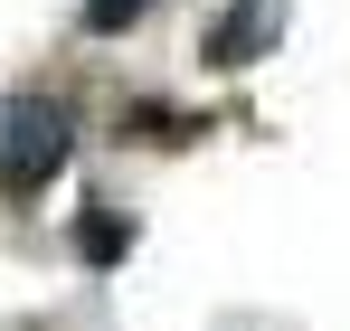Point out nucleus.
<instances>
[{"label":"nucleus","mask_w":350,"mask_h":331,"mask_svg":"<svg viewBox=\"0 0 350 331\" xmlns=\"http://www.w3.org/2000/svg\"><path fill=\"white\" fill-rule=\"evenodd\" d=\"M57 170H66V105L10 95V105H0V189L29 199V189H48Z\"/></svg>","instance_id":"1"},{"label":"nucleus","mask_w":350,"mask_h":331,"mask_svg":"<svg viewBox=\"0 0 350 331\" xmlns=\"http://www.w3.org/2000/svg\"><path fill=\"white\" fill-rule=\"evenodd\" d=\"M284 19H293V0H228V10L208 19L199 57H208V66H256V57L284 38Z\"/></svg>","instance_id":"2"},{"label":"nucleus","mask_w":350,"mask_h":331,"mask_svg":"<svg viewBox=\"0 0 350 331\" xmlns=\"http://www.w3.org/2000/svg\"><path fill=\"white\" fill-rule=\"evenodd\" d=\"M123 246H133V218H114V209L95 199V209L76 218V256H85V265H123Z\"/></svg>","instance_id":"3"},{"label":"nucleus","mask_w":350,"mask_h":331,"mask_svg":"<svg viewBox=\"0 0 350 331\" xmlns=\"http://www.w3.org/2000/svg\"><path fill=\"white\" fill-rule=\"evenodd\" d=\"M142 10H152V0H85V29H95V38H105V29H133V19H142Z\"/></svg>","instance_id":"4"}]
</instances>
